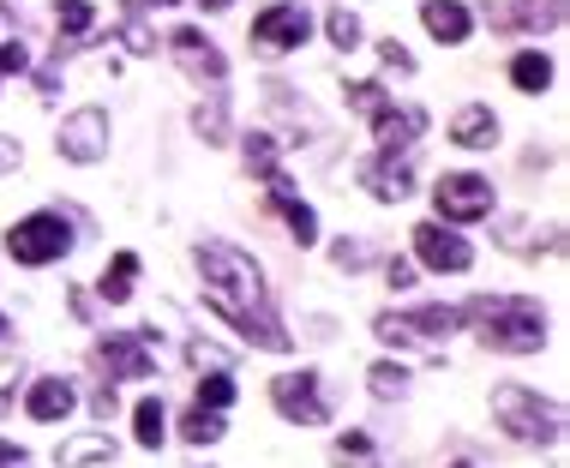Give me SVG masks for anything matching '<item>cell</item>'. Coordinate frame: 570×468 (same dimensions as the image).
Instances as JSON below:
<instances>
[{"label": "cell", "instance_id": "1", "mask_svg": "<svg viewBox=\"0 0 570 468\" xmlns=\"http://www.w3.org/2000/svg\"><path fill=\"white\" fill-rule=\"evenodd\" d=\"M199 271H204V301H211V313L228 318L246 343L271 348V355H288V348H295V336L276 325V313H271L265 271H258L241 246H228V241L199 246Z\"/></svg>", "mask_w": 570, "mask_h": 468}, {"label": "cell", "instance_id": "2", "mask_svg": "<svg viewBox=\"0 0 570 468\" xmlns=\"http://www.w3.org/2000/svg\"><path fill=\"white\" fill-rule=\"evenodd\" d=\"M462 318L480 325V343L499 348V355H535L547 348V313L535 301H517V295H499V301H469L457 306Z\"/></svg>", "mask_w": 570, "mask_h": 468}, {"label": "cell", "instance_id": "3", "mask_svg": "<svg viewBox=\"0 0 570 468\" xmlns=\"http://www.w3.org/2000/svg\"><path fill=\"white\" fill-rule=\"evenodd\" d=\"M492 415L505 420V433L517 438V445H559V433H564V408L540 403L535 390H522V385L492 390Z\"/></svg>", "mask_w": 570, "mask_h": 468}, {"label": "cell", "instance_id": "4", "mask_svg": "<svg viewBox=\"0 0 570 468\" xmlns=\"http://www.w3.org/2000/svg\"><path fill=\"white\" fill-rule=\"evenodd\" d=\"M7 253H12V265H54V258H67L72 253V223L61 211H37V216H24V223H12L7 234Z\"/></svg>", "mask_w": 570, "mask_h": 468}, {"label": "cell", "instance_id": "5", "mask_svg": "<svg viewBox=\"0 0 570 468\" xmlns=\"http://www.w3.org/2000/svg\"><path fill=\"white\" fill-rule=\"evenodd\" d=\"M271 403H276V415L295 420V427H325V390H318V373L271 378Z\"/></svg>", "mask_w": 570, "mask_h": 468}, {"label": "cell", "instance_id": "6", "mask_svg": "<svg viewBox=\"0 0 570 468\" xmlns=\"http://www.w3.org/2000/svg\"><path fill=\"white\" fill-rule=\"evenodd\" d=\"M432 204L445 223H480L492 211V181H480V174H445L432 186Z\"/></svg>", "mask_w": 570, "mask_h": 468}, {"label": "cell", "instance_id": "7", "mask_svg": "<svg viewBox=\"0 0 570 468\" xmlns=\"http://www.w3.org/2000/svg\"><path fill=\"white\" fill-rule=\"evenodd\" d=\"M306 37H313V19H306V7H295V0L265 7L253 19V49H265V54H288V49H301Z\"/></svg>", "mask_w": 570, "mask_h": 468}, {"label": "cell", "instance_id": "8", "mask_svg": "<svg viewBox=\"0 0 570 468\" xmlns=\"http://www.w3.org/2000/svg\"><path fill=\"white\" fill-rule=\"evenodd\" d=\"M61 156L67 163H96V156H109V114L102 109H79L61 121Z\"/></svg>", "mask_w": 570, "mask_h": 468}, {"label": "cell", "instance_id": "9", "mask_svg": "<svg viewBox=\"0 0 570 468\" xmlns=\"http://www.w3.org/2000/svg\"><path fill=\"white\" fill-rule=\"evenodd\" d=\"M151 330H121V336H102V367H109V378H151Z\"/></svg>", "mask_w": 570, "mask_h": 468}, {"label": "cell", "instance_id": "10", "mask_svg": "<svg viewBox=\"0 0 570 468\" xmlns=\"http://www.w3.org/2000/svg\"><path fill=\"white\" fill-rule=\"evenodd\" d=\"M415 253H420V265H432V271H469L475 265L469 241H462V234H445L438 223L415 228Z\"/></svg>", "mask_w": 570, "mask_h": 468}, {"label": "cell", "instance_id": "11", "mask_svg": "<svg viewBox=\"0 0 570 468\" xmlns=\"http://www.w3.org/2000/svg\"><path fill=\"white\" fill-rule=\"evenodd\" d=\"M169 49H174V61H181L186 72H193L199 84H223L228 61L216 54V42L204 37V31H174V37H169Z\"/></svg>", "mask_w": 570, "mask_h": 468}, {"label": "cell", "instance_id": "12", "mask_svg": "<svg viewBox=\"0 0 570 468\" xmlns=\"http://www.w3.org/2000/svg\"><path fill=\"white\" fill-rule=\"evenodd\" d=\"M559 19H564V0H510V7H492L499 31H552Z\"/></svg>", "mask_w": 570, "mask_h": 468}, {"label": "cell", "instance_id": "13", "mask_svg": "<svg viewBox=\"0 0 570 468\" xmlns=\"http://www.w3.org/2000/svg\"><path fill=\"white\" fill-rule=\"evenodd\" d=\"M24 408H31V420L54 427V420H67L72 408H79V390H72V378H37L31 397H24Z\"/></svg>", "mask_w": 570, "mask_h": 468}, {"label": "cell", "instance_id": "14", "mask_svg": "<svg viewBox=\"0 0 570 468\" xmlns=\"http://www.w3.org/2000/svg\"><path fill=\"white\" fill-rule=\"evenodd\" d=\"M360 181H367L373 199H385V204H403L415 193V174H408L403 156H373V163H360Z\"/></svg>", "mask_w": 570, "mask_h": 468}, {"label": "cell", "instance_id": "15", "mask_svg": "<svg viewBox=\"0 0 570 468\" xmlns=\"http://www.w3.org/2000/svg\"><path fill=\"white\" fill-rule=\"evenodd\" d=\"M450 139H457L462 151H492V144H499V114H492L487 102H469V109H457V121H450Z\"/></svg>", "mask_w": 570, "mask_h": 468}, {"label": "cell", "instance_id": "16", "mask_svg": "<svg viewBox=\"0 0 570 468\" xmlns=\"http://www.w3.org/2000/svg\"><path fill=\"white\" fill-rule=\"evenodd\" d=\"M378 156H403L408 151V144H415L420 139V126H427V114H420V109H385V114H378Z\"/></svg>", "mask_w": 570, "mask_h": 468}, {"label": "cell", "instance_id": "17", "mask_svg": "<svg viewBox=\"0 0 570 468\" xmlns=\"http://www.w3.org/2000/svg\"><path fill=\"white\" fill-rule=\"evenodd\" d=\"M271 211H283V216H288V228H295V241H301V246H313V241H318V216L306 211L295 193H288L283 174H271Z\"/></svg>", "mask_w": 570, "mask_h": 468}, {"label": "cell", "instance_id": "18", "mask_svg": "<svg viewBox=\"0 0 570 468\" xmlns=\"http://www.w3.org/2000/svg\"><path fill=\"white\" fill-rule=\"evenodd\" d=\"M420 19H427V31L438 37V42H469V7H457V0H427L420 7Z\"/></svg>", "mask_w": 570, "mask_h": 468}, {"label": "cell", "instance_id": "19", "mask_svg": "<svg viewBox=\"0 0 570 468\" xmlns=\"http://www.w3.org/2000/svg\"><path fill=\"white\" fill-rule=\"evenodd\" d=\"M397 318V313H390ZM462 325V313L457 306H420V313H408V318H397V330L408 336V343H415V336H450Z\"/></svg>", "mask_w": 570, "mask_h": 468}, {"label": "cell", "instance_id": "20", "mask_svg": "<svg viewBox=\"0 0 570 468\" xmlns=\"http://www.w3.org/2000/svg\"><path fill=\"white\" fill-rule=\"evenodd\" d=\"M84 462H114V438L109 433H84L61 445V468H84Z\"/></svg>", "mask_w": 570, "mask_h": 468}, {"label": "cell", "instance_id": "21", "mask_svg": "<svg viewBox=\"0 0 570 468\" xmlns=\"http://www.w3.org/2000/svg\"><path fill=\"white\" fill-rule=\"evenodd\" d=\"M133 276H139V253H114V265L102 271V283H96V295L109 301V306H121L126 295H133Z\"/></svg>", "mask_w": 570, "mask_h": 468}, {"label": "cell", "instance_id": "22", "mask_svg": "<svg viewBox=\"0 0 570 468\" xmlns=\"http://www.w3.org/2000/svg\"><path fill=\"white\" fill-rule=\"evenodd\" d=\"M510 84H517L522 96H540L552 84V61H547V54H535V49L517 54V61H510Z\"/></svg>", "mask_w": 570, "mask_h": 468}, {"label": "cell", "instance_id": "23", "mask_svg": "<svg viewBox=\"0 0 570 468\" xmlns=\"http://www.w3.org/2000/svg\"><path fill=\"white\" fill-rule=\"evenodd\" d=\"M133 438H139L144 450H156V445L169 438V408L156 403V397H144V403L133 408Z\"/></svg>", "mask_w": 570, "mask_h": 468}, {"label": "cell", "instance_id": "24", "mask_svg": "<svg viewBox=\"0 0 570 468\" xmlns=\"http://www.w3.org/2000/svg\"><path fill=\"white\" fill-rule=\"evenodd\" d=\"M181 438L186 445H216V438H223V415H211V408H186Z\"/></svg>", "mask_w": 570, "mask_h": 468}, {"label": "cell", "instance_id": "25", "mask_svg": "<svg viewBox=\"0 0 570 468\" xmlns=\"http://www.w3.org/2000/svg\"><path fill=\"white\" fill-rule=\"evenodd\" d=\"M54 24H61V37H84L96 24L91 0H61V7H54Z\"/></svg>", "mask_w": 570, "mask_h": 468}, {"label": "cell", "instance_id": "26", "mask_svg": "<svg viewBox=\"0 0 570 468\" xmlns=\"http://www.w3.org/2000/svg\"><path fill=\"white\" fill-rule=\"evenodd\" d=\"M348 109H360V114H385L390 109V96H385V84H373V79H360V84H348Z\"/></svg>", "mask_w": 570, "mask_h": 468}, {"label": "cell", "instance_id": "27", "mask_svg": "<svg viewBox=\"0 0 570 468\" xmlns=\"http://www.w3.org/2000/svg\"><path fill=\"white\" fill-rule=\"evenodd\" d=\"M325 24H330V42H336L343 54H348V49H360V19H355L348 7H330V19H325Z\"/></svg>", "mask_w": 570, "mask_h": 468}, {"label": "cell", "instance_id": "28", "mask_svg": "<svg viewBox=\"0 0 570 468\" xmlns=\"http://www.w3.org/2000/svg\"><path fill=\"white\" fill-rule=\"evenodd\" d=\"M246 169L265 174V181L276 174V139H271V133H253V139H246Z\"/></svg>", "mask_w": 570, "mask_h": 468}, {"label": "cell", "instance_id": "29", "mask_svg": "<svg viewBox=\"0 0 570 468\" xmlns=\"http://www.w3.org/2000/svg\"><path fill=\"white\" fill-rule=\"evenodd\" d=\"M193 126L204 133V144H223L228 139V114H223V96H211V109L193 114Z\"/></svg>", "mask_w": 570, "mask_h": 468}, {"label": "cell", "instance_id": "30", "mask_svg": "<svg viewBox=\"0 0 570 468\" xmlns=\"http://www.w3.org/2000/svg\"><path fill=\"white\" fill-rule=\"evenodd\" d=\"M228 403H235V385H228L223 373H216V378H199V408H211V415H223Z\"/></svg>", "mask_w": 570, "mask_h": 468}, {"label": "cell", "instance_id": "31", "mask_svg": "<svg viewBox=\"0 0 570 468\" xmlns=\"http://www.w3.org/2000/svg\"><path fill=\"white\" fill-rule=\"evenodd\" d=\"M367 378H373V397H403V385H408V373L397 367V360H378Z\"/></svg>", "mask_w": 570, "mask_h": 468}, {"label": "cell", "instance_id": "32", "mask_svg": "<svg viewBox=\"0 0 570 468\" xmlns=\"http://www.w3.org/2000/svg\"><path fill=\"white\" fill-rule=\"evenodd\" d=\"M330 258H336V265H343V271H360V265H367L373 253H367V246H360V241H336V246H330Z\"/></svg>", "mask_w": 570, "mask_h": 468}, {"label": "cell", "instance_id": "33", "mask_svg": "<svg viewBox=\"0 0 570 468\" xmlns=\"http://www.w3.org/2000/svg\"><path fill=\"white\" fill-rule=\"evenodd\" d=\"M126 49H133V54H151V49H156V37L144 31V19H139V12H126Z\"/></svg>", "mask_w": 570, "mask_h": 468}, {"label": "cell", "instance_id": "34", "mask_svg": "<svg viewBox=\"0 0 570 468\" xmlns=\"http://www.w3.org/2000/svg\"><path fill=\"white\" fill-rule=\"evenodd\" d=\"M373 450V438L367 433H348V438H336V462H348V457H367Z\"/></svg>", "mask_w": 570, "mask_h": 468}, {"label": "cell", "instance_id": "35", "mask_svg": "<svg viewBox=\"0 0 570 468\" xmlns=\"http://www.w3.org/2000/svg\"><path fill=\"white\" fill-rule=\"evenodd\" d=\"M385 283L397 288V295H403V288H415V265H408V258H390V265H385Z\"/></svg>", "mask_w": 570, "mask_h": 468}, {"label": "cell", "instance_id": "36", "mask_svg": "<svg viewBox=\"0 0 570 468\" xmlns=\"http://www.w3.org/2000/svg\"><path fill=\"white\" fill-rule=\"evenodd\" d=\"M186 355H193V367H216V373L228 367V355H223V348H211V343H193Z\"/></svg>", "mask_w": 570, "mask_h": 468}, {"label": "cell", "instance_id": "37", "mask_svg": "<svg viewBox=\"0 0 570 468\" xmlns=\"http://www.w3.org/2000/svg\"><path fill=\"white\" fill-rule=\"evenodd\" d=\"M24 67H31L24 42H0V72H24Z\"/></svg>", "mask_w": 570, "mask_h": 468}, {"label": "cell", "instance_id": "38", "mask_svg": "<svg viewBox=\"0 0 570 468\" xmlns=\"http://www.w3.org/2000/svg\"><path fill=\"white\" fill-rule=\"evenodd\" d=\"M378 54H385V67H397V72H415V54H408V49H397V37H390Z\"/></svg>", "mask_w": 570, "mask_h": 468}, {"label": "cell", "instance_id": "39", "mask_svg": "<svg viewBox=\"0 0 570 468\" xmlns=\"http://www.w3.org/2000/svg\"><path fill=\"white\" fill-rule=\"evenodd\" d=\"M0 468H31V457H24V445H7V438H0Z\"/></svg>", "mask_w": 570, "mask_h": 468}, {"label": "cell", "instance_id": "40", "mask_svg": "<svg viewBox=\"0 0 570 468\" xmlns=\"http://www.w3.org/2000/svg\"><path fill=\"white\" fill-rule=\"evenodd\" d=\"M91 408H96V420H109V415H114V390H109V385H102V390H96V403H91Z\"/></svg>", "mask_w": 570, "mask_h": 468}, {"label": "cell", "instance_id": "41", "mask_svg": "<svg viewBox=\"0 0 570 468\" xmlns=\"http://www.w3.org/2000/svg\"><path fill=\"white\" fill-rule=\"evenodd\" d=\"M0 169H19V144L12 139H0Z\"/></svg>", "mask_w": 570, "mask_h": 468}, {"label": "cell", "instance_id": "42", "mask_svg": "<svg viewBox=\"0 0 570 468\" xmlns=\"http://www.w3.org/2000/svg\"><path fill=\"white\" fill-rule=\"evenodd\" d=\"M199 7H211V12H223V7H228V0H199Z\"/></svg>", "mask_w": 570, "mask_h": 468}, {"label": "cell", "instance_id": "43", "mask_svg": "<svg viewBox=\"0 0 570 468\" xmlns=\"http://www.w3.org/2000/svg\"><path fill=\"white\" fill-rule=\"evenodd\" d=\"M7 408H12V390H0V415H7Z\"/></svg>", "mask_w": 570, "mask_h": 468}, {"label": "cell", "instance_id": "44", "mask_svg": "<svg viewBox=\"0 0 570 468\" xmlns=\"http://www.w3.org/2000/svg\"><path fill=\"white\" fill-rule=\"evenodd\" d=\"M0 336H12V325H7V313H0Z\"/></svg>", "mask_w": 570, "mask_h": 468}, {"label": "cell", "instance_id": "45", "mask_svg": "<svg viewBox=\"0 0 570 468\" xmlns=\"http://www.w3.org/2000/svg\"><path fill=\"white\" fill-rule=\"evenodd\" d=\"M144 7H174V0H144Z\"/></svg>", "mask_w": 570, "mask_h": 468}]
</instances>
